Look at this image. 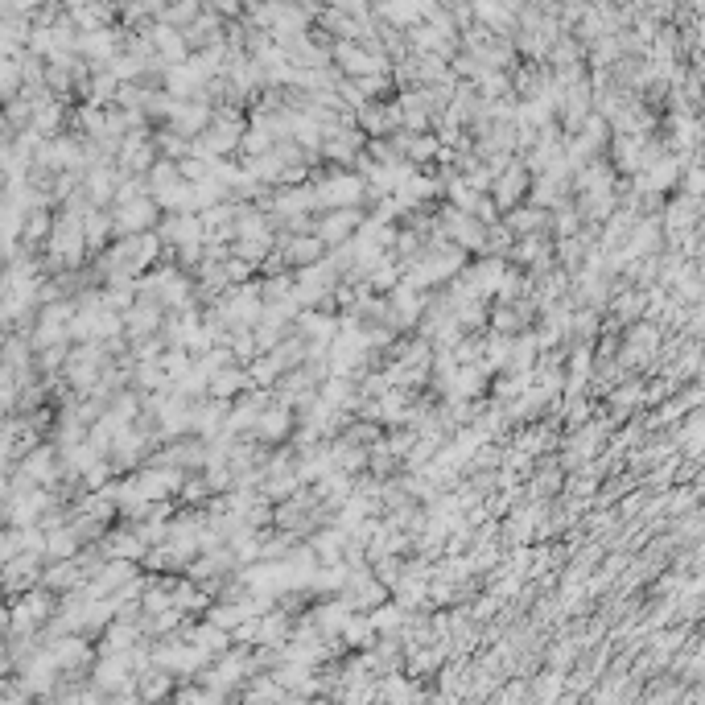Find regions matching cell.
Masks as SVG:
<instances>
[{"label": "cell", "instance_id": "1", "mask_svg": "<svg viewBox=\"0 0 705 705\" xmlns=\"http://www.w3.org/2000/svg\"><path fill=\"white\" fill-rule=\"evenodd\" d=\"M62 607V594H54L46 582L29 586L21 594L9 598V615H5V635H33V631H46L50 619Z\"/></svg>", "mask_w": 705, "mask_h": 705}, {"label": "cell", "instance_id": "2", "mask_svg": "<svg viewBox=\"0 0 705 705\" xmlns=\"http://www.w3.org/2000/svg\"><path fill=\"white\" fill-rule=\"evenodd\" d=\"M116 363V355L104 347V343H75L71 347V359H66V367H62V376L58 380H66L75 392H91L99 380H104V372Z\"/></svg>", "mask_w": 705, "mask_h": 705}, {"label": "cell", "instance_id": "3", "mask_svg": "<svg viewBox=\"0 0 705 705\" xmlns=\"http://www.w3.org/2000/svg\"><path fill=\"white\" fill-rule=\"evenodd\" d=\"M363 223H367L363 207H334V211H318V215H314V235H318L322 244L339 248V244H351V240H355Z\"/></svg>", "mask_w": 705, "mask_h": 705}, {"label": "cell", "instance_id": "4", "mask_svg": "<svg viewBox=\"0 0 705 705\" xmlns=\"http://www.w3.org/2000/svg\"><path fill=\"white\" fill-rule=\"evenodd\" d=\"M112 215H116V240L120 235H141V231H157V223H161V203L153 194H137V198H128V203H116L112 207Z\"/></svg>", "mask_w": 705, "mask_h": 705}, {"label": "cell", "instance_id": "5", "mask_svg": "<svg viewBox=\"0 0 705 705\" xmlns=\"http://www.w3.org/2000/svg\"><path fill=\"white\" fill-rule=\"evenodd\" d=\"M532 170H528V161L516 153L508 165H503V174L495 178V186H491V194H495V203H499V211H512V207H520L524 198L532 194Z\"/></svg>", "mask_w": 705, "mask_h": 705}, {"label": "cell", "instance_id": "6", "mask_svg": "<svg viewBox=\"0 0 705 705\" xmlns=\"http://www.w3.org/2000/svg\"><path fill=\"white\" fill-rule=\"evenodd\" d=\"M132 475H137V487L145 499H178L190 470H178L170 462H145L141 470H132Z\"/></svg>", "mask_w": 705, "mask_h": 705}, {"label": "cell", "instance_id": "7", "mask_svg": "<svg viewBox=\"0 0 705 705\" xmlns=\"http://www.w3.org/2000/svg\"><path fill=\"white\" fill-rule=\"evenodd\" d=\"M256 438L264 442V446H285L293 433H297V409L293 405H285V400H273L264 413H260V421H256Z\"/></svg>", "mask_w": 705, "mask_h": 705}, {"label": "cell", "instance_id": "8", "mask_svg": "<svg viewBox=\"0 0 705 705\" xmlns=\"http://www.w3.org/2000/svg\"><path fill=\"white\" fill-rule=\"evenodd\" d=\"M157 235L165 240V248H178L190 240H207V223L203 211H165L157 223Z\"/></svg>", "mask_w": 705, "mask_h": 705}, {"label": "cell", "instance_id": "9", "mask_svg": "<svg viewBox=\"0 0 705 705\" xmlns=\"http://www.w3.org/2000/svg\"><path fill=\"white\" fill-rule=\"evenodd\" d=\"M277 248L285 252V264H289V268H310V264H318V260L330 256V244H322L314 231H301V235L277 231Z\"/></svg>", "mask_w": 705, "mask_h": 705}, {"label": "cell", "instance_id": "10", "mask_svg": "<svg viewBox=\"0 0 705 705\" xmlns=\"http://www.w3.org/2000/svg\"><path fill=\"white\" fill-rule=\"evenodd\" d=\"M132 677H137V664H132V652H99V660H95V668H91V681L104 689L108 697L120 689V685H128Z\"/></svg>", "mask_w": 705, "mask_h": 705}, {"label": "cell", "instance_id": "11", "mask_svg": "<svg viewBox=\"0 0 705 705\" xmlns=\"http://www.w3.org/2000/svg\"><path fill=\"white\" fill-rule=\"evenodd\" d=\"M359 128L367 132V137H392V132L405 128V116H400V104L396 99H372L367 108L355 112Z\"/></svg>", "mask_w": 705, "mask_h": 705}, {"label": "cell", "instance_id": "12", "mask_svg": "<svg viewBox=\"0 0 705 705\" xmlns=\"http://www.w3.org/2000/svg\"><path fill=\"white\" fill-rule=\"evenodd\" d=\"M46 553H17L13 561H5V590H9V598L13 594H21V590H29V586H38L42 582V574H46Z\"/></svg>", "mask_w": 705, "mask_h": 705}, {"label": "cell", "instance_id": "13", "mask_svg": "<svg viewBox=\"0 0 705 705\" xmlns=\"http://www.w3.org/2000/svg\"><path fill=\"white\" fill-rule=\"evenodd\" d=\"M120 38H116V29L112 25H99V29H79V58H87L95 71L99 66H108L116 54H120Z\"/></svg>", "mask_w": 705, "mask_h": 705}, {"label": "cell", "instance_id": "14", "mask_svg": "<svg viewBox=\"0 0 705 705\" xmlns=\"http://www.w3.org/2000/svg\"><path fill=\"white\" fill-rule=\"evenodd\" d=\"M116 186H120V165L116 161H95L83 170V190L91 194L95 207H112L116 203Z\"/></svg>", "mask_w": 705, "mask_h": 705}, {"label": "cell", "instance_id": "15", "mask_svg": "<svg viewBox=\"0 0 705 705\" xmlns=\"http://www.w3.org/2000/svg\"><path fill=\"white\" fill-rule=\"evenodd\" d=\"M503 273H508V260H503V256H475V260H470V264L462 268V277H466L470 285H475V293L487 297V301H495Z\"/></svg>", "mask_w": 705, "mask_h": 705}, {"label": "cell", "instance_id": "16", "mask_svg": "<svg viewBox=\"0 0 705 705\" xmlns=\"http://www.w3.org/2000/svg\"><path fill=\"white\" fill-rule=\"evenodd\" d=\"M227 421H231V400L223 396H207L194 405V421H190V433H203V438H219L227 433Z\"/></svg>", "mask_w": 705, "mask_h": 705}, {"label": "cell", "instance_id": "17", "mask_svg": "<svg viewBox=\"0 0 705 705\" xmlns=\"http://www.w3.org/2000/svg\"><path fill=\"white\" fill-rule=\"evenodd\" d=\"M83 227H87V248H91V260H95L99 252H108V248L116 244V215H112V207H91V211L83 215Z\"/></svg>", "mask_w": 705, "mask_h": 705}, {"label": "cell", "instance_id": "18", "mask_svg": "<svg viewBox=\"0 0 705 705\" xmlns=\"http://www.w3.org/2000/svg\"><path fill=\"white\" fill-rule=\"evenodd\" d=\"M42 582L54 590V594H71L79 586H87V569L79 557H62V561H46V574Z\"/></svg>", "mask_w": 705, "mask_h": 705}, {"label": "cell", "instance_id": "19", "mask_svg": "<svg viewBox=\"0 0 705 705\" xmlns=\"http://www.w3.org/2000/svg\"><path fill=\"white\" fill-rule=\"evenodd\" d=\"M141 640H149V635L141 631V623H132V619H120V615H116V619L104 627V635L95 640V648H99V652H132Z\"/></svg>", "mask_w": 705, "mask_h": 705}, {"label": "cell", "instance_id": "20", "mask_svg": "<svg viewBox=\"0 0 705 705\" xmlns=\"http://www.w3.org/2000/svg\"><path fill=\"white\" fill-rule=\"evenodd\" d=\"M293 623H297V615H289L285 607H268V611L260 615V644H264V648H285L289 635H293ZM260 644H256V648H260Z\"/></svg>", "mask_w": 705, "mask_h": 705}, {"label": "cell", "instance_id": "21", "mask_svg": "<svg viewBox=\"0 0 705 705\" xmlns=\"http://www.w3.org/2000/svg\"><path fill=\"white\" fill-rule=\"evenodd\" d=\"M137 685H141V701H165V697H174L182 677L170 673V668H161V664H149L145 673H137Z\"/></svg>", "mask_w": 705, "mask_h": 705}, {"label": "cell", "instance_id": "22", "mask_svg": "<svg viewBox=\"0 0 705 705\" xmlns=\"http://www.w3.org/2000/svg\"><path fill=\"white\" fill-rule=\"evenodd\" d=\"M503 223H508L516 235H532V231H549V207L532 203V198H524L520 207L503 211Z\"/></svg>", "mask_w": 705, "mask_h": 705}, {"label": "cell", "instance_id": "23", "mask_svg": "<svg viewBox=\"0 0 705 705\" xmlns=\"http://www.w3.org/2000/svg\"><path fill=\"white\" fill-rule=\"evenodd\" d=\"M512 446L528 450L532 458H541L545 450H553V446H557V433H553V425H541V421H532V425H516V429H512Z\"/></svg>", "mask_w": 705, "mask_h": 705}, {"label": "cell", "instance_id": "24", "mask_svg": "<svg viewBox=\"0 0 705 705\" xmlns=\"http://www.w3.org/2000/svg\"><path fill=\"white\" fill-rule=\"evenodd\" d=\"M50 231H54V211H29V215H25V227H21V240H17V248L46 252ZM17 248H13V252H17Z\"/></svg>", "mask_w": 705, "mask_h": 705}, {"label": "cell", "instance_id": "25", "mask_svg": "<svg viewBox=\"0 0 705 705\" xmlns=\"http://www.w3.org/2000/svg\"><path fill=\"white\" fill-rule=\"evenodd\" d=\"M83 553V536L75 532V524L66 520L58 528H46V557L50 561H62V557H79Z\"/></svg>", "mask_w": 705, "mask_h": 705}, {"label": "cell", "instance_id": "26", "mask_svg": "<svg viewBox=\"0 0 705 705\" xmlns=\"http://www.w3.org/2000/svg\"><path fill=\"white\" fill-rule=\"evenodd\" d=\"M343 640H347V652H363V648H376L380 631L372 623V611H351L347 627H343Z\"/></svg>", "mask_w": 705, "mask_h": 705}, {"label": "cell", "instance_id": "27", "mask_svg": "<svg viewBox=\"0 0 705 705\" xmlns=\"http://www.w3.org/2000/svg\"><path fill=\"white\" fill-rule=\"evenodd\" d=\"M400 470H405V458H400L392 446H388V433L372 446V458H367V475H376V479H396Z\"/></svg>", "mask_w": 705, "mask_h": 705}, {"label": "cell", "instance_id": "28", "mask_svg": "<svg viewBox=\"0 0 705 705\" xmlns=\"http://www.w3.org/2000/svg\"><path fill=\"white\" fill-rule=\"evenodd\" d=\"M400 281H405V260H400L396 252H388V256L372 268V273H367V285H372L376 293H392Z\"/></svg>", "mask_w": 705, "mask_h": 705}, {"label": "cell", "instance_id": "29", "mask_svg": "<svg viewBox=\"0 0 705 705\" xmlns=\"http://www.w3.org/2000/svg\"><path fill=\"white\" fill-rule=\"evenodd\" d=\"M565 487V475H561V466L557 462H541V470H532V479H528V495L532 499H549V495H557Z\"/></svg>", "mask_w": 705, "mask_h": 705}, {"label": "cell", "instance_id": "30", "mask_svg": "<svg viewBox=\"0 0 705 705\" xmlns=\"http://www.w3.org/2000/svg\"><path fill=\"white\" fill-rule=\"evenodd\" d=\"M578 227H582V211H578V203L561 198V203L549 211V235L565 240V235H578Z\"/></svg>", "mask_w": 705, "mask_h": 705}, {"label": "cell", "instance_id": "31", "mask_svg": "<svg viewBox=\"0 0 705 705\" xmlns=\"http://www.w3.org/2000/svg\"><path fill=\"white\" fill-rule=\"evenodd\" d=\"M405 619H409V607H400L396 598L380 602V607L372 611V623H376L380 635H400V631H405Z\"/></svg>", "mask_w": 705, "mask_h": 705}, {"label": "cell", "instance_id": "32", "mask_svg": "<svg viewBox=\"0 0 705 705\" xmlns=\"http://www.w3.org/2000/svg\"><path fill=\"white\" fill-rule=\"evenodd\" d=\"M186 174H182V161H174V157H157V165L149 170V194H157V190H165V186H174V182H182Z\"/></svg>", "mask_w": 705, "mask_h": 705}, {"label": "cell", "instance_id": "33", "mask_svg": "<svg viewBox=\"0 0 705 705\" xmlns=\"http://www.w3.org/2000/svg\"><path fill=\"white\" fill-rule=\"evenodd\" d=\"M582 256H586V235H565V240H557V260H561L565 273H574V268L582 264Z\"/></svg>", "mask_w": 705, "mask_h": 705}, {"label": "cell", "instance_id": "34", "mask_svg": "<svg viewBox=\"0 0 705 705\" xmlns=\"http://www.w3.org/2000/svg\"><path fill=\"white\" fill-rule=\"evenodd\" d=\"M273 248H277V240H231V252L235 256H244V260H252L256 268L273 256Z\"/></svg>", "mask_w": 705, "mask_h": 705}, {"label": "cell", "instance_id": "35", "mask_svg": "<svg viewBox=\"0 0 705 705\" xmlns=\"http://www.w3.org/2000/svg\"><path fill=\"white\" fill-rule=\"evenodd\" d=\"M161 363H165V372H170L174 380H182V376L190 372V367H194V355H190L186 347H165Z\"/></svg>", "mask_w": 705, "mask_h": 705}, {"label": "cell", "instance_id": "36", "mask_svg": "<svg viewBox=\"0 0 705 705\" xmlns=\"http://www.w3.org/2000/svg\"><path fill=\"white\" fill-rule=\"evenodd\" d=\"M17 553H25V524H5V536H0V561H13Z\"/></svg>", "mask_w": 705, "mask_h": 705}, {"label": "cell", "instance_id": "37", "mask_svg": "<svg viewBox=\"0 0 705 705\" xmlns=\"http://www.w3.org/2000/svg\"><path fill=\"white\" fill-rule=\"evenodd\" d=\"M528 693H532V689H528V677H516L508 689H499L495 697H503V701H516V697H528Z\"/></svg>", "mask_w": 705, "mask_h": 705}]
</instances>
